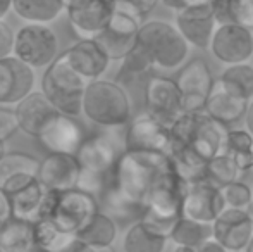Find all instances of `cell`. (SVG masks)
Segmentation results:
<instances>
[{"instance_id":"cell-35","label":"cell","mask_w":253,"mask_h":252,"mask_svg":"<svg viewBox=\"0 0 253 252\" xmlns=\"http://www.w3.org/2000/svg\"><path fill=\"white\" fill-rule=\"evenodd\" d=\"M240 173H241V169L238 168L236 162L227 154L220 152V154H217L215 157L207 162L202 182L212 183V185L219 187V189H224V187H227L229 183L236 182Z\"/></svg>"},{"instance_id":"cell-13","label":"cell","mask_w":253,"mask_h":252,"mask_svg":"<svg viewBox=\"0 0 253 252\" xmlns=\"http://www.w3.org/2000/svg\"><path fill=\"white\" fill-rule=\"evenodd\" d=\"M176 26L190 45L197 49H209L219 26L215 17V0H207L177 10Z\"/></svg>"},{"instance_id":"cell-1","label":"cell","mask_w":253,"mask_h":252,"mask_svg":"<svg viewBox=\"0 0 253 252\" xmlns=\"http://www.w3.org/2000/svg\"><path fill=\"white\" fill-rule=\"evenodd\" d=\"M226 133L224 125L217 123L205 109L186 111L170 126L169 155L190 185L202 182L207 162L222 152Z\"/></svg>"},{"instance_id":"cell-26","label":"cell","mask_w":253,"mask_h":252,"mask_svg":"<svg viewBox=\"0 0 253 252\" xmlns=\"http://www.w3.org/2000/svg\"><path fill=\"white\" fill-rule=\"evenodd\" d=\"M205 111L220 125H233L247 114L248 101L234 97L229 92L224 90L220 85H217V87H213V92L207 101Z\"/></svg>"},{"instance_id":"cell-38","label":"cell","mask_w":253,"mask_h":252,"mask_svg":"<svg viewBox=\"0 0 253 252\" xmlns=\"http://www.w3.org/2000/svg\"><path fill=\"white\" fill-rule=\"evenodd\" d=\"M224 199H226L227 207H240V209H247L252 204L253 195L248 185H245L243 182H233L227 187L222 189Z\"/></svg>"},{"instance_id":"cell-24","label":"cell","mask_w":253,"mask_h":252,"mask_svg":"<svg viewBox=\"0 0 253 252\" xmlns=\"http://www.w3.org/2000/svg\"><path fill=\"white\" fill-rule=\"evenodd\" d=\"M38 140L50 152L76 154L81 142H83V135H81V128L74 121V118L59 114Z\"/></svg>"},{"instance_id":"cell-54","label":"cell","mask_w":253,"mask_h":252,"mask_svg":"<svg viewBox=\"0 0 253 252\" xmlns=\"http://www.w3.org/2000/svg\"><path fill=\"white\" fill-rule=\"evenodd\" d=\"M64 2H66V3H67V0H64Z\"/></svg>"},{"instance_id":"cell-8","label":"cell","mask_w":253,"mask_h":252,"mask_svg":"<svg viewBox=\"0 0 253 252\" xmlns=\"http://www.w3.org/2000/svg\"><path fill=\"white\" fill-rule=\"evenodd\" d=\"M98 211H100V202L97 201V195L83 189L62 192L48 190L45 218H50L67 233L76 235Z\"/></svg>"},{"instance_id":"cell-40","label":"cell","mask_w":253,"mask_h":252,"mask_svg":"<svg viewBox=\"0 0 253 252\" xmlns=\"http://www.w3.org/2000/svg\"><path fill=\"white\" fill-rule=\"evenodd\" d=\"M159 2L160 0H117V7L127 10V12H133L134 16L145 19L155 9Z\"/></svg>"},{"instance_id":"cell-22","label":"cell","mask_w":253,"mask_h":252,"mask_svg":"<svg viewBox=\"0 0 253 252\" xmlns=\"http://www.w3.org/2000/svg\"><path fill=\"white\" fill-rule=\"evenodd\" d=\"M62 54L71 67L78 74H81L88 83L100 80L110 64V57L95 38H80Z\"/></svg>"},{"instance_id":"cell-44","label":"cell","mask_w":253,"mask_h":252,"mask_svg":"<svg viewBox=\"0 0 253 252\" xmlns=\"http://www.w3.org/2000/svg\"><path fill=\"white\" fill-rule=\"evenodd\" d=\"M60 252H97V249L88 246V244H84L83 240H80L78 237H74V239L71 240V242L67 244Z\"/></svg>"},{"instance_id":"cell-2","label":"cell","mask_w":253,"mask_h":252,"mask_svg":"<svg viewBox=\"0 0 253 252\" xmlns=\"http://www.w3.org/2000/svg\"><path fill=\"white\" fill-rule=\"evenodd\" d=\"M169 164V154L123 151L105 183L114 187L131 204L147 209V199L152 187Z\"/></svg>"},{"instance_id":"cell-51","label":"cell","mask_w":253,"mask_h":252,"mask_svg":"<svg viewBox=\"0 0 253 252\" xmlns=\"http://www.w3.org/2000/svg\"><path fill=\"white\" fill-rule=\"evenodd\" d=\"M5 152H7V149H5V144H0V159L5 155Z\"/></svg>"},{"instance_id":"cell-14","label":"cell","mask_w":253,"mask_h":252,"mask_svg":"<svg viewBox=\"0 0 253 252\" xmlns=\"http://www.w3.org/2000/svg\"><path fill=\"white\" fill-rule=\"evenodd\" d=\"M124 151L141 152H170V128L157 121L148 112L136 116L127 123L124 135Z\"/></svg>"},{"instance_id":"cell-4","label":"cell","mask_w":253,"mask_h":252,"mask_svg":"<svg viewBox=\"0 0 253 252\" xmlns=\"http://www.w3.org/2000/svg\"><path fill=\"white\" fill-rule=\"evenodd\" d=\"M83 114L102 128H119L131 121V101L121 83L100 78L84 90Z\"/></svg>"},{"instance_id":"cell-15","label":"cell","mask_w":253,"mask_h":252,"mask_svg":"<svg viewBox=\"0 0 253 252\" xmlns=\"http://www.w3.org/2000/svg\"><path fill=\"white\" fill-rule=\"evenodd\" d=\"M176 83L183 95L184 112L205 109L207 101L215 87L212 71L203 59H193L184 64L183 69L177 73Z\"/></svg>"},{"instance_id":"cell-34","label":"cell","mask_w":253,"mask_h":252,"mask_svg":"<svg viewBox=\"0 0 253 252\" xmlns=\"http://www.w3.org/2000/svg\"><path fill=\"white\" fill-rule=\"evenodd\" d=\"M215 17L219 24L234 23L253 28V0H215Z\"/></svg>"},{"instance_id":"cell-10","label":"cell","mask_w":253,"mask_h":252,"mask_svg":"<svg viewBox=\"0 0 253 252\" xmlns=\"http://www.w3.org/2000/svg\"><path fill=\"white\" fill-rule=\"evenodd\" d=\"M145 109L166 126H172L184 114L183 95L177 83L166 76H150L145 85Z\"/></svg>"},{"instance_id":"cell-36","label":"cell","mask_w":253,"mask_h":252,"mask_svg":"<svg viewBox=\"0 0 253 252\" xmlns=\"http://www.w3.org/2000/svg\"><path fill=\"white\" fill-rule=\"evenodd\" d=\"M35 226V244L50 252H60L76 235L64 232L60 226H57L50 218H42Z\"/></svg>"},{"instance_id":"cell-48","label":"cell","mask_w":253,"mask_h":252,"mask_svg":"<svg viewBox=\"0 0 253 252\" xmlns=\"http://www.w3.org/2000/svg\"><path fill=\"white\" fill-rule=\"evenodd\" d=\"M198 247H188V246H177L174 252H197Z\"/></svg>"},{"instance_id":"cell-9","label":"cell","mask_w":253,"mask_h":252,"mask_svg":"<svg viewBox=\"0 0 253 252\" xmlns=\"http://www.w3.org/2000/svg\"><path fill=\"white\" fill-rule=\"evenodd\" d=\"M14 55L33 69H47L59 57V40L48 24L24 23L16 31Z\"/></svg>"},{"instance_id":"cell-12","label":"cell","mask_w":253,"mask_h":252,"mask_svg":"<svg viewBox=\"0 0 253 252\" xmlns=\"http://www.w3.org/2000/svg\"><path fill=\"white\" fill-rule=\"evenodd\" d=\"M141 24H143L141 17L117 7L110 23L95 40L102 45L110 61H123L136 47Z\"/></svg>"},{"instance_id":"cell-11","label":"cell","mask_w":253,"mask_h":252,"mask_svg":"<svg viewBox=\"0 0 253 252\" xmlns=\"http://www.w3.org/2000/svg\"><path fill=\"white\" fill-rule=\"evenodd\" d=\"M117 0H67L66 16L80 38H97L116 14Z\"/></svg>"},{"instance_id":"cell-37","label":"cell","mask_w":253,"mask_h":252,"mask_svg":"<svg viewBox=\"0 0 253 252\" xmlns=\"http://www.w3.org/2000/svg\"><path fill=\"white\" fill-rule=\"evenodd\" d=\"M155 67L150 55L143 50L141 45L136 44V47L123 59V66L119 69V81L123 83H133L140 78L150 74V71Z\"/></svg>"},{"instance_id":"cell-5","label":"cell","mask_w":253,"mask_h":252,"mask_svg":"<svg viewBox=\"0 0 253 252\" xmlns=\"http://www.w3.org/2000/svg\"><path fill=\"white\" fill-rule=\"evenodd\" d=\"M121 154L123 152L119 149V142L110 133L102 131L84 138L76 152L83 169L78 189H83L98 197Z\"/></svg>"},{"instance_id":"cell-52","label":"cell","mask_w":253,"mask_h":252,"mask_svg":"<svg viewBox=\"0 0 253 252\" xmlns=\"http://www.w3.org/2000/svg\"><path fill=\"white\" fill-rule=\"evenodd\" d=\"M245 252H253V237H252L250 242H248V246H247V249H245Z\"/></svg>"},{"instance_id":"cell-27","label":"cell","mask_w":253,"mask_h":252,"mask_svg":"<svg viewBox=\"0 0 253 252\" xmlns=\"http://www.w3.org/2000/svg\"><path fill=\"white\" fill-rule=\"evenodd\" d=\"M64 10V0H12V12L24 23L50 24Z\"/></svg>"},{"instance_id":"cell-25","label":"cell","mask_w":253,"mask_h":252,"mask_svg":"<svg viewBox=\"0 0 253 252\" xmlns=\"http://www.w3.org/2000/svg\"><path fill=\"white\" fill-rule=\"evenodd\" d=\"M7 197L10 201L12 218L24 219L30 223H37L38 219L45 218L48 190L42 185L40 180H35L33 183L7 195Z\"/></svg>"},{"instance_id":"cell-53","label":"cell","mask_w":253,"mask_h":252,"mask_svg":"<svg viewBox=\"0 0 253 252\" xmlns=\"http://www.w3.org/2000/svg\"><path fill=\"white\" fill-rule=\"evenodd\" d=\"M0 252H5V251H3V249H2V247H0Z\"/></svg>"},{"instance_id":"cell-42","label":"cell","mask_w":253,"mask_h":252,"mask_svg":"<svg viewBox=\"0 0 253 252\" xmlns=\"http://www.w3.org/2000/svg\"><path fill=\"white\" fill-rule=\"evenodd\" d=\"M12 218V209H10V201L7 194L0 190V226L5 225L9 219Z\"/></svg>"},{"instance_id":"cell-49","label":"cell","mask_w":253,"mask_h":252,"mask_svg":"<svg viewBox=\"0 0 253 252\" xmlns=\"http://www.w3.org/2000/svg\"><path fill=\"white\" fill-rule=\"evenodd\" d=\"M26 252H50V251L43 249V247H40V246H37V244H35V246L31 247V249H28Z\"/></svg>"},{"instance_id":"cell-29","label":"cell","mask_w":253,"mask_h":252,"mask_svg":"<svg viewBox=\"0 0 253 252\" xmlns=\"http://www.w3.org/2000/svg\"><path fill=\"white\" fill-rule=\"evenodd\" d=\"M80 240L91 247H109L116 242L117 223L107 212L98 211L80 232L76 233Z\"/></svg>"},{"instance_id":"cell-6","label":"cell","mask_w":253,"mask_h":252,"mask_svg":"<svg viewBox=\"0 0 253 252\" xmlns=\"http://www.w3.org/2000/svg\"><path fill=\"white\" fill-rule=\"evenodd\" d=\"M88 81L71 67L64 54L45 69L40 81V88L45 97L55 105L60 114L80 116L83 114V97Z\"/></svg>"},{"instance_id":"cell-30","label":"cell","mask_w":253,"mask_h":252,"mask_svg":"<svg viewBox=\"0 0 253 252\" xmlns=\"http://www.w3.org/2000/svg\"><path fill=\"white\" fill-rule=\"evenodd\" d=\"M35 246V226L24 219L10 218L0 226V247L5 252H26Z\"/></svg>"},{"instance_id":"cell-21","label":"cell","mask_w":253,"mask_h":252,"mask_svg":"<svg viewBox=\"0 0 253 252\" xmlns=\"http://www.w3.org/2000/svg\"><path fill=\"white\" fill-rule=\"evenodd\" d=\"M19 130L33 138H40L48 125L60 114L43 92H31L14 107Z\"/></svg>"},{"instance_id":"cell-39","label":"cell","mask_w":253,"mask_h":252,"mask_svg":"<svg viewBox=\"0 0 253 252\" xmlns=\"http://www.w3.org/2000/svg\"><path fill=\"white\" fill-rule=\"evenodd\" d=\"M19 130L16 111L5 105H0V144H7Z\"/></svg>"},{"instance_id":"cell-47","label":"cell","mask_w":253,"mask_h":252,"mask_svg":"<svg viewBox=\"0 0 253 252\" xmlns=\"http://www.w3.org/2000/svg\"><path fill=\"white\" fill-rule=\"evenodd\" d=\"M245 123H247V130L253 135V102L248 105V111L245 114Z\"/></svg>"},{"instance_id":"cell-32","label":"cell","mask_w":253,"mask_h":252,"mask_svg":"<svg viewBox=\"0 0 253 252\" xmlns=\"http://www.w3.org/2000/svg\"><path fill=\"white\" fill-rule=\"evenodd\" d=\"M219 85L234 97L250 101L253 97V66L247 62L231 64L220 74Z\"/></svg>"},{"instance_id":"cell-23","label":"cell","mask_w":253,"mask_h":252,"mask_svg":"<svg viewBox=\"0 0 253 252\" xmlns=\"http://www.w3.org/2000/svg\"><path fill=\"white\" fill-rule=\"evenodd\" d=\"M40 162L26 152H5L0 159V190L10 195L38 180Z\"/></svg>"},{"instance_id":"cell-33","label":"cell","mask_w":253,"mask_h":252,"mask_svg":"<svg viewBox=\"0 0 253 252\" xmlns=\"http://www.w3.org/2000/svg\"><path fill=\"white\" fill-rule=\"evenodd\" d=\"M222 152L243 171L253 168V135L248 130H231L226 133Z\"/></svg>"},{"instance_id":"cell-20","label":"cell","mask_w":253,"mask_h":252,"mask_svg":"<svg viewBox=\"0 0 253 252\" xmlns=\"http://www.w3.org/2000/svg\"><path fill=\"white\" fill-rule=\"evenodd\" d=\"M227 207L222 189L207 182L191 183L184 197L183 212L191 219L202 223H213Z\"/></svg>"},{"instance_id":"cell-55","label":"cell","mask_w":253,"mask_h":252,"mask_svg":"<svg viewBox=\"0 0 253 252\" xmlns=\"http://www.w3.org/2000/svg\"><path fill=\"white\" fill-rule=\"evenodd\" d=\"M252 205H253V201H252Z\"/></svg>"},{"instance_id":"cell-43","label":"cell","mask_w":253,"mask_h":252,"mask_svg":"<svg viewBox=\"0 0 253 252\" xmlns=\"http://www.w3.org/2000/svg\"><path fill=\"white\" fill-rule=\"evenodd\" d=\"M160 2H162L167 9L177 12V10H181V9H186V7H190V5H197V3L207 2V0H160Z\"/></svg>"},{"instance_id":"cell-16","label":"cell","mask_w":253,"mask_h":252,"mask_svg":"<svg viewBox=\"0 0 253 252\" xmlns=\"http://www.w3.org/2000/svg\"><path fill=\"white\" fill-rule=\"evenodd\" d=\"M212 54L224 64L247 62L253 55V33L250 28L234 23L219 24L210 44Z\"/></svg>"},{"instance_id":"cell-46","label":"cell","mask_w":253,"mask_h":252,"mask_svg":"<svg viewBox=\"0 0 253 252\" xmlns=\"http://www.w3.org/2000/svg\"><path fill=\"white\" fill-rule=\"evenodd\" d=\"M10 10H12V0H0V21L5 19Z\"/></svg>"},{"instance_id":"cell-50","label":"cell","mask_w":253,"mask_h":252,"mask_svg":"<svg viewBox=\"0 0 253 252\" xmlns=\"http://www.w3.org/2000/svg\"><path fill=\"white\" fill-rule=\"evenodd\" d=\"M97 249V252H116L112 249V246H109V247H95Z\"/></svg>"},{"instance_id":"cell-7","label":"cell","mask_w":253,"mask_h":252,"mask_svg":"<svg viewBox=\"0 0 253 252\" xmlns=\"http://www.w3.org/2000/svg\"><path fill=\"white\" fill-rule=\"evenodd\" d=\"M138 45L143 47L155 66L164 69L181 66L190 52V44L181 35L177 26L159 19L141 24Z\"/></svg>"},{"instance_id":"cell-31","label":"cell","mask_w":253,"mask_h":252,"mask_svg":"<svg viewBox=\"0 0 253 252\" xmlns=\"http://www.w3.org/2000/svg\"><path fill=\"white\" fill-rule=\"evenodd\" d=\"M169 239L176 246L200 247L207 240L213 239V226L212 223H202L197 221V219L188 218V216H183L174 225Z\"/></svg>"},{"instance_id":"cell-18","label":"cell","mask_w":253,"mask_h":252,"mask_svg":"<svg viewBox=\"0 0 253 252\" xmlns=\"http://www.w3.org/2000/svg\"><path fill=\"white\" fill-rule=\"evenodd\" d=\"M212 226L213 240L227 251H245L253 237V218L247 209L226 207Z\"/></svg>"},{"instance_id":"cell-45","label":"cell","mask_w":253,"mask_h":252,"mask_svg":"<svg viewBox=\"0 0 253 252\" xmlns=\"http://www.w3.org/2000/svg\"><path fill=\"white\" fill-rule=\"evenodd\" d=\"M197 252H227L224 246H220L217 240H207L205 244H202L197 249Z\"/></svg>"},{"instance_id":"cell-28","label":"cell","mask_w":253,"mask_h":252,"mask_svg":"<svg viewBox=\"0 0 253 252\" xmlns=\"http://www.w3.org/2000/svg\"><path fill=\"white\" fill-rule=\"evenodd\" d=\"M167 240L169 237L155 232L143 219H138L127 228L123 240V249L124 252H162Z\"/></svg>"},{"instance_id":"cell-17","label":"cell","mask_w":253,"mask_h":252,"mask_svg":"<svg viewBox=\"0 0 253 252\" xmlns=\"http://www.w3.org/2000/svg\"><path fill=\"white\" fill-rule=\"evenodd\" d=\"M35 69L16 55L0 61V105L16 107L24 97L35 92Z\"/></svg>"},{"instance_id":"cell-19","label":"cell","mask_w":253,"mask_h":252,"mask_svg":"<svg viewBox=\"0 0 253 252\" xmlns=\"http://www.w3.org/2000/svg\"><path fill=\"white\" fill-rule=\"evenodd\" d=\"M81 175H83V169H81L76 154L50 152L40 162L38 180L47 190L62 192L78 189L81 182Z\"/></svg>"},{"instance_id":"cell-41","label":"cell","mask_w":253,"mask_h":252,"mask_svg":"<svg viewBox=\"0 0 253 252\" xmlns=\"http://www.w3.org/2000/svg\"><path fill=\"white\" fill-rule=\"evenodd\" d=\"M14 42H16V31L5 21H0V61L14 55Z\"/></svg>"},{"instance_id":"cell-3","label":"cell","mask_w":253,"mask_h":252,"mask_svg":"<svg viewBox=\"0 0 253 252\" xmlns=\"http://www.w3.org/2000/svg\"><path fill=\"white\" fill-rule=\"evenodd\" d=\"M190 183L179 175L172 157L170 164L162 175L157 178L147 199L143 221L155 232L169 237L174 225L184 216L183 205Z\"/></svg>"}]
</instances>
